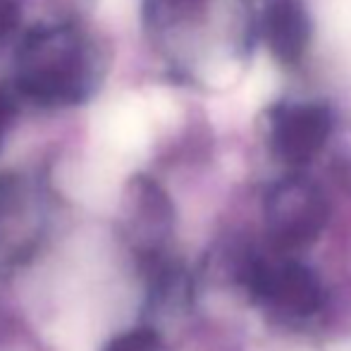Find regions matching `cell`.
I'll return each instance as SVG.
<instances>
[{"label":"cell","instance_id":"6da1fadb","mask_svg":"<svg viewBox=\"0 0 351 351\" xmlns=\"http://www.w3.org/2000/svg\"><path fill=\"white\" fill-rule=\"evenodd\" d=\"M249 296L270 315L301 323L318 315L325 306V287L318 273L296 256H249L239 270Z\"/></svg>","mask_w":351,"mask_h":351},{"label":"cell","instance_id":"7a4b0ae2","mask_svg":"<svg viewBox=\"0 0 351 351\" xmlns=\"http://www.w3.org/2000/svg\"><path fill=\"white\" fill-rule=\"evenodd\" d=\"M330 199L323 186L301 172L282 177L263 201V222L275 254L299 256L320 239L330 222Z\"/></svg>","mask_w":351,"mask_h":351},{"label":"cell","instance_id":"3957f363","mask_svg":"<svg viewBox=\"0 0 351 351\" xmlns=\"http://www.w3.org/2000/svg\"><path fill=\"white\" fill-rule=\"evenodd\" d=\"M19 88L38 103H77L88 91V65L70 34H36L27 41Z\"/></svg>","mask_w":351,"mask_h":351},{"label":"cell","instance_id":"277c9868","mask_svg":"<svg viewBox=\"0 0 351 351\" xmlns=\"http://www.w3.org/2000/svg\"><path fill=\"white\" fill-rule=\"evenodd\" d=\"M332 130V108L320 101H285L268 112L270 153L291 170H301L318 158Z\"/></svg>","mask_w":351,"mask_h":351},{"label":"cell","instance_id":"5b68a950","mask_svg":"<svg viewBox=\"0 0 351 351\" xmlns=\"http://www.w3.org/2000/svg\"><path fill=\"white\" fill-rule=\"evenodd\" d=\"M313 24L301 0H270L261 17V36L280 65H296L306 56Z\"/></svg>","mask_w":351,"mask_h":351},{"label":"cell","instance_id":"8992f818","mask_svg":"<svg viewBox=\"0 0 351 351\" xmlns=\"http://www.w3.org/2000/svg\"><path fill=\"white\" fill-rule=\"evenodd\" d=\"M106 351H160V339L148 328L130 330V332L112 339Z\"/></svg>","mask_w":351,"mask_h":351},{"label":"cell","instance_id":"52a82bcc","mask_svg":"<svg viewBox=\"0 0 351 351\" xmlns=\"http://www.w3.org/2000/svg\"><path fill=\"white\" fill-rule=\"evenodd\" d=\"M12 117H14V101L8 91L0 88V143L5 139V132L12 125Z\"/></svg>","mask_w":351,"mask_h":351},{"label":"cell","instance_id":"ba28073f","mask_svg":"<svg viewBox=\"0 0 351 351\" xmlns=\"http://www.w3.org/2000/svg\"><path fill=\"white\" fill-rule=\"evenodd\" d=\"M17 5L12 0H0V34H8L17 27Z\"/></svg>","mask_w":351,"mask_h":351},{"label":"cell","instance_id":"9c48e42d","mask_svg":"<svg viewBox=\"0 0 351 351\" xmlns=\"http://www.w3.org/2000/svg\"><path fill=\"white\" fill-rule=\"evenodd\" d=\"M162 3L177 14H191V12H199L206 0H162Z\"/></svg>","mask_w":351,"mask_h":351}]
</instances>
